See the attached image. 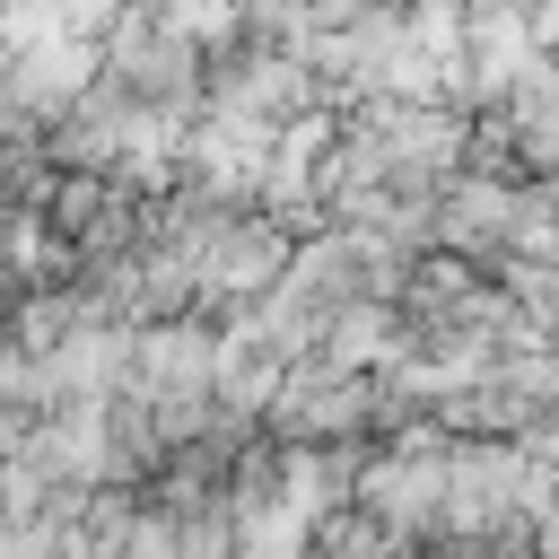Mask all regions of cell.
Instances as JSON below:
<instances>
[{
    "instance_id": "1",
    "label": "cell",
    "mask_w": 559,
    "mask_h": 559,
    "mask_svg": "<svg viewBox=\"0 0 559 559\" xmlns=\"http://www.w3.org/2000/svg\"><path fill=\"white\" fill-rule=\"evenodd\" d=\"M419 559H489L480 542H437V550H419Z\"/></svg>"
}]
</instances>
